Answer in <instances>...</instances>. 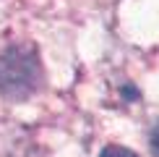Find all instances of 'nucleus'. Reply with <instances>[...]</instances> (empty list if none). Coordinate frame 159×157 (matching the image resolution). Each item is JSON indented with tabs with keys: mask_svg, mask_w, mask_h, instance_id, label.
<instances>
[{
	"mask_svg": "<svg viewBox=\"0 0 159 157\" xmlns=\"http://www.w3.org/2000/svg\"><path fill=\"white\" fill-rule=\"evenodd\" d=\"M42 81V65L31 47L16 45L0 55V92L8 97H29Z\"/></svg>",
	"mask_w": 159,
	"mask_h": 157,
	"instance_id": "nucleus-1",
	"label": "nucleus"
},
{
	"mask_svg": "<svg viewBox=\"0 0 159 157\" xmlns=\"http://www.w3.org/2000/svg\"><path fill=\"white\" fill-rule=\"evenodd\" d=\"M99 157H138V155L130 152V149H125V147H115V144H112V147H107Z\"/></svg>",
	"mask_w": 159,
	"mask_h": 157,
	"instance_id": "nucleus-2",
	"label": "nucleus"
},
{
	"mask_svg": "<svg viewBox=\"0 0 159 157\" xmlns=\"http://www.w3.org/2000/svg\"><path fill=\"white\" fill-rule=\"evenodd\" d=\"M149 144H151V152L159 157V121L154 123V128H151V136H149Z\"/></svg>",
	"mask_w": 159,
	"mask_h": 157,
	"instance_id": "nucleus-3",
	"label": "nucleus"
}]
</instances>
